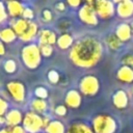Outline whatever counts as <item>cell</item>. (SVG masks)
Wrapping results in <instances>:
<instances>
[{
	"label": "cell",
	"mask_w": 133,
	"mask_h": 133,
	"mask_svg": "<svg viewBox=\"0 0 133 133\" xmlns=\"http://www.w3.org/2000/svg\"><path fill=\"white\" fill-rule=\"evenodd\" d=\"M115 12L121 19H130L131 17H133V1H117L115 6Z\"/></svg>",
	"instance_id": "obj_9"
},
{
	"label": "cell",
	"mask_w": 133,
	"mask_h": 133,
	"mask_svg": "<svg viewBox=\"0 0 133 133\" xmlns=\"http://www.w3.org/2000/svg\"><path fill=\"white\" fill-rule=\"evenodd\" d=\"M23 116H24L23 113L19 109L17 108L9 109L5 114V122L7 127L12 128V127L19 126L23 122Z\"/></svg>",
	"instance_id": "obj_15"
},
{
	"label": "cell",
	"mask_w": 133,
	"mask_h": 133,
	"mask_svg": "<svg viewBox=\"0 0 133 133\" xmlns=\"http://www.w3.org/2000/svg\"><path fill=\"white\" fill-rule=\"evenodd\" d=\"M123 65H127L131 69H133V53H127L122 58Z\"/></svg>",
	"instance_id": "obj_29"
},
{
	"label": "cell",
	"mask_w": 133,
	"mask_h": 133,
	"mask_svg": "<svg viewBox=\"0 0 133 133\" xmlns=\"http://www.w3.org/2000/svg\"><path fill=\"white\" fill-rule=\"evenodd\" d=\"M65 133H94L90 126L82 122L73 123L66 130Z\"/></svg>",
	"instance_id": "obj_20"
},
{
	"label": "cell",
	"mask_w": 133,
	"mask_h": 133,
	"mask_svg": "<svg viewBox=\"0 0 133 133\" xmlns=\"http://www.w3.org/2000/svg\"><path fill=\"white\" fill-rule=\"evenodd\" d=\"M0 133H11V128H9V127L1 128L0 129Z\"/></svg>",
	"instance_id": "obj_39"
},
{
	"label": "cell",
	"mask_w": 133,
	"mask_h": 133,
	"mask_svg": "<svg viewBox=\"0 0 133 133\" xmlns=\"http://www.w3.org/2000/svg\"><path fill=\"white\" fill-rule=\"evenodd\" d=\"M22 126L26 133H38L42 129H44L43 116L33 111H28L23 116Z\"/></svg>",
	"instance_id": "obj_6"
},
{
	"label": "cell",
	"mask_w": 133,
	"mask_h": 133,
	"mask_svg": "<svg viewBox=\"0 0 133 133\" xmlns=\"http://www.w3.org/2000/svg\"><path fill=\"white\" fill-rule=\"evenodd\" d=\"M116 79L123 83H133V69L127 66V65H121L116 70Z\"/></svg>",
	"instance_id": "obj_16"
},
{
	"label": "cell",
	"mask_w": 133,
	"mask_h": 133,
	"mask_svg": "<svg viewBox=\"0 0 133 133\" xmlns=\"http://www.w3.org/2000/svg\"><path fill=\"white\" fill-rule=\"evenodd\" d=\"M30 107H31V111H33L37 114H42V113H45L47 111L48 103L46 100L34 98L30 103Z\"/></svg>",
	"instance_id": "obj_22"
},
{
	"label": "cell",
	"mask_w": 133,
	"mask_h": 133,
	"mask_svg": "<svg viewBox=\"0 0 133 133\" xmlns=\"http://www.w3.org/2000/svg\"><path fill=\"white\" fill-rule=\"evenodd\" d=\"M132 92H133V88H132Z\"/></svg>",
	"instance_id": "obj_41"
},
{
	"label": "cell",
	"mask_w": 133,
	"mask_h": 133,
	"mask_svg": "<svg viewBox=\"0 0 133 133\" xmlns=\"http://www.w3.org/2000/svg\"><path fill=\"white\" fill-rule=\"evenodd\" d=\"M17 34L11 27H4L0 29V41L4 44H10L17 39Z\"/></svg>",
	"instance_id": "obj_21"
},
{
	"label": "cell",
	"mask_w": 133,
	"mask_h": 133,
	"mask_svg": "<svg viewBox=\"0 0 133 133\" xmlns=\"http://www.w3.org/2000/svg\"><path fill=\"white\" fill-rule=\"evenodd\" d=\"M91 129L94 133H115L117 122L110 114H97L91 121Z\"/></svg>",
	"instance_id": "obj_3"
},
{
	"label": "cell",
	"mask_w": 133,
	"mask_h": 133,
	"mask_svg": "<svg viewBox=\"0 0 133 133\" xmlns=\"http://www.w3.org/2000/svg\"><path fill=\"white\" fill-rule=\"evenodd\" d=\"M8 111V103L3 98H0V117L5 116L6 112Z\"/></svg>",
	"instance_id": "obj_33"
},
{
	"label": "cell",
	"mask_w": 133,
	"mask_h": 133,
	"mask_svg": "<svg viewBox=\"0 0 133 133\" xmlns=\"http://www.w3.org/2000/svg\"><path fill=\"white\" fill-rule=\"evenodd\" d=\"M3 70L7 74H14L18 70V64L15 59L8 58L3 62Z\"/></svg>",
	"instance_id": "obj_25"
},
{
	"label": "cell",
	"mask_w": 133,
	"mask_h": 133,
	"mask_svg": "<svg viewBox=\"0 0 133 133\" xmlns=\"http://www.w3.org/2000/svg\"><path fill=\"white\" fill-rule=\"evenodd\" d=\"M38 46H44V45H50L53 46L56 44L57 41V34L55 31L45 28L38 31Z\"/></svg>",
	"instance_id": "obj_13"
},
{
	"label": "cell",
	"mask_w": 133,
	"mask_h": 133,
	"mask_svg": "<svg viewBox=\"0 0 133 133\" xmlns=\"http://www.w3.org/2000/svg\"><path fill=\"white\" fill-rule=\"evenodd\" d=\"M103 53L104 48L100 39L91 35H85L74 42L69 57L74 65L81 69H90L101 61Z\"/></svg>",
	"instance_id": "obj_1"
},
{
	"label": "cell",
	"mask_w": 133,
	"mask_h": 133,
	"mask_svg": "<svg viewBox=\"0 0 133 133\" xmlns=\"http://www.w3.org/2000/svg\"><path fill=\"white\" fill-rule=\"evenodd\" d=\"M6 90L10 98L17 102V103H22L25 101L26 98V87L23 82L21 81H9L6 84Z\"/></svg>",
	"instance_id": "obj_8"
},
{
	"label": "cell",
	"mask_w": 133,
	"mask_h": 133,
	"mask_svg": "<svg viewBox=\"0 0 133 133\" xmlns=\"http://www.w3.org/2000/svg\"><path fill=\"white\" fill-rule=\"evenodd\" d=\"M5 7H6L7 16L12 19L22 18V15H23V11L25 8L23 3L19 2V1H6Z\"/></svg>",
	"instance_id": "obj_14"
},
{
	"label": "cell",
	"mask_w": 133,
	"mask_h": 133,
	"mask_svg": "<svg viewBox=\"0 0 133 133\" xmlns=\"http://www.w3.org/2000/svg\"><path fill=\"white\" fill-rule=\"evenodd\" d=\"M56 45L57 47L62 50V51H65V50H70L73 45H74V37L72 34L68 33V32H64V33H61L60 35L57 36V41H56Z\"/></svg>",
	"instance_id": "obj_18"
},
{
	"label": "cell",
	"mask_w": 133,
	"mask_h": 133,
	"mask_svg": "<svg viewBox=\"0 0 133 133\" xmlns=\"http://www.w3.org/2000/svg\"><path fill=\"white\" fill-rule=\"evenodd\" d=\"M54 112L56 115L58 116H64L68 112V107L65 105H62V104H59L57 106H55L54 108Z\"/></svg>",
	"instance_id": "obj_31"
},
{
	"label": "cell",
	"mask_w": 133,
	"mask_h": 133,
	"mask_svg": "<svg viewBox=\"0 0 133 133\" xmlns=\"http://www.w3.org/2000/svg\"><path fill=\"white\" fill-rule=\"evenodd\" d=\"M55 8L58 11H64L66 9V4H65V2H58L55 4Z\"/></svg>",
	"instance_id": "obj_36"
},
{
	"label": "cell",
	"mask_w": 133,
	"mask_h": 133,
	"mask_svg": "<svg viewBox=\"0 0 133 133\" xmlns=\"http://www.w3.org/2000/svg\"><path fill=\"white\" fill-rule=\"evenodd\" d=\"M6 53V48H5V44L2 43L0 41V56H3Z\"/></svg>",
	"instance_id": "obj_38"
},
{
	"label": "cell",
	"mask_w": 133,
	"mask_h": 133,
	"mask_svg": "<svg viewBox=\"0 0 133 133\" xmlns=\"http://www.w3.org/2000/svg\"><path fill=\"white\" fill-rule=\"evenodd\" d=\"M94 3L95 1H86L78 10L79 20L86 26H97L99 24V18L96 14Z\"/></svg>",
	"instance_id": "obj_5"
},
{
	"label": "cell",
	"mask_w": 133,
	"mask_h": 133,
	"mask_svg": "<svg viewBox=\"0 0 133 133\" xmlns=\"http://www.w3.org/2000/svg\"><path fill=\"white\" fill-rule=\"evenodd\" d=\"M34 95H35V98H37V99L46 100L49 97V91L44 86H37L34 89Z\"/></svg>",
	"instance_id": "obj_26"
},
{
	"label": "cell",
	"mask_w": 133,
	"mask_h": 133,
	"mask_svg": "<svg viewBox=\"0 0 133 133\" xmlns=\"http://www.w3.org/2000/svg\"><path fill=\"white\" fill-rule=\"evenodd\" d=\"M11 133H26V131L23 128V126L19 125V126H16V127L11 128Z\"/></svg>",
	"instance_id": "obj_37"
},
{
	"label": "cell",
	"mask_w": 133,
	"mask_h": 133,
	"mask_svg": "<svg viewBox=\"0 0 133 133\" xmlns=\"http://www.w3.org/2000/svg\"><path fill=\"white\" fill-rule=\"evenodd\" d=\"M7 11H6V7H5V3L0 1V25L2 23H4L7 19Z\"/></svg>",
	"instance_id": "obj_30"
},
{
	"label": "cell",
	"mask_w": 133,
	"mask_h": 133,
	"mask_svg": "<svg viewBox=\"0 0 133 133\" xmlns=\"http://www.w3.org/2000/svg\"><path fill=\"white\" fill-rule=\"evenodd\" d=\"M45 130L47 133H65V126L58 119H52Z\"/></svg>",
	"instance_id": "obj_23"
},
{
	"label": "cell",
	"mask_w": 133,
	"mask_h": 133,
	"mask_svg": "<svg viewBox=\"0 0 133 133\" xmlns=\"http://www.w3.org/2000/svg\"><path fill=\"white\" fill-rule=\"evenodd\" d=\"M22 18L27 20V21H32V19L34 18V11L32 8L30 7H25L24 8V11H23V15H22Z\"/></svg>",
	"instance_id": "obj_32"
},
{
	"label": "cell",
	"mask_w": 133,
	"mask_h": 133,
	"mask_svg": "<svg viewBox=\"0 0 133 133\" xmlns=\"http://www.w3.org/2000/svg\"><path fill=\"white\" fill-rule=\"evenodd\" d=\"M66 5H69L71 8H78L79 6L82 5V2L79 1V0H68L65 2Z\"/></svg>",
	"instance_id": "obj_35"
},
{
	"label": "cell",
	"mask_w": 133,
	"mask_h": 133,
	"mask_svg": "<svg viewBox=\"0 0 133 133\" xmlns=\"http://www.w3.org/2000/svg\"><path fill=\"white\" fill-rule=\"evenodd\" d=\"M114 34L116 35V37L124 44V43H127L131 39L132 37V34H133V31H132V28H131V25L129 23H121L116 26L115 28V31H114Z\"/></svg>",
	"instance_id": "obj_12"
},
{
	"label": "cell",
	"mask_w": 133,
	"mask_h": 133,
	"mask_svg": "<svg viewBox=\"0 0 133 133\" xmlns=\"http://www.w3.org/2000/svg\"><path fill=\"white\" fill-rule=\"evenodd\" d=\"M29 22L23 18H19V19H12L10 22V27L12 28V30L15 31V33L17 34L18 37L22 36L25 31L27 30L28 26H29Z\"/></svg>",
	"instance_id": "obj_17"
},
{
	"label": "cell",
	"mask_w": 133,
	"mask_h": 133,
	"mask_svg": "<svg viewBox=\"0 0 133 133\" xmlns=\"http://www.w3.org/2000/svg\"><path fill=\"white\" fill-rule=\"evenodd\" d=\"M42 19L45 21V22H50L53 20V14L52 11L49 9V8H45L43 9L42 11Z\"/></svg>",
	"instance_id": "obj_34"
},
{
	"label": "cell",
	"mask_w": 133,
	"mask_h": 133,
	"mask_svg": "<svg viewBox=\"0 0 133 133\" xmlns=\"http://www.w3.org/2000/svg\"><path fill=\"white\" fill-rule=\"evenodd\" d=\"M96 14L101 20H109L114 17L115 12V3L110 0H97L94 3Z\"/></svg>",
	"instance_id": "obj_7"
},
{
	"label": "cell",
	"mask_w": 133,
	"mask_h": 133,
	"mask_svg": "<svg viewBox=\"0 0 133 133\" xmlns=\"http://www.w3.org/2000/svg\"><path fill=\"white\" fill-rule=\"evenodd\" d=\"M101 88L100 80L97 76L87 74L83 76L79 81V91L81 95L86 97L96 96Z\"/></svg>",
	"instance_id": "obj_4"
},
{
	"label": "cell",
	"mask_w": 133,
	"mask_h": 133,
	"mask_svg": "<svg viewBox=\"0 0 133 133\" xmlns=\"http://www.w3.org/2000/svg\"><path fill=\"white\" fill-rule=\"evenodd\" d=\"M39 47V51H41V54H42V57H45V58H49L53 55V52H54V49H53V46H50V45H44V46H38Z\"/></svg>",
	"instance_id": "obj_27"
},
{
	"label": "cell",
	"mask_w": 133,
	"mask_h": 133,
	"mask_svg": "<svg viewBox=\"0 0 133 133\" xmlns=\"http://www.w3.org/2000/svg\"><path fill=\"white\" fill-rule=\"evenodd\" d=\"M105 41H106L107 47L111 51H117V50H119L123 47V43L116 37V35L114 33H111V34L107 35L106 38H105Z\"/></svg>",
	"instance_id": "obj_24"
},
{
	"label": "cell",
	"mask_w": 133,
	"mask_h": 133,
	"mask_svg": "<svg viewBox=\"0 0 133 133\" xmlns=\"http://www.w3.org/2000/svg\"><path fill=\"white\" fill-rule=\"evenodd\" d=\"M64 103L68 108L78 109L82 104V95L77 89H70L64 96Z\"/></svg>",
	"instance_id": "obj_10"
},
{
	"label": "cell",
	"mask_w": 133,
	"mask_h": 133,
	"mask_svg": "<svg viewBox=\"0 0 133 133\" xmlns=\"http://www.w3.org/2000/svg\"><path fill=\"white\" fill-rule=\"evenodd\" d=\"M38 31H39V30H38V26H37V24L34 23V22H32V21H30L27 30H26L25 33H24L22 36H20L19 38H20L22 42H24V43H28V44H29V42H31V41L38 34Z\"/></svg>",
	"instance_id": "obj_19"
},
{
	"label": "cell",
	"mask_w": 133,
	"mask_h": 133,
	"mask_svg": "<svg viewBox=\"0 0 133 133\" xmlns=\"http://www.w3.org/2000/svg\"><path fill=\"white\" fill-rule=\"evenodd\" d=\"M21 59L23 64L29 70H36L42 63V54L38 44H26L21 50Z\"/></svg>",
	"instance_id": "obj_2"
},
{
	"label": "cell",
	"mask_w": 133,
	"mask_h": 133,
	"mask_svg": "<svg viewBox=\"0 0 133 133\" xmlns=\"http://www.w3.org/2000/svg\"><path fill=\"white\" fill-rule=\"evenodd\" d=\"M131 28H132V31H133V23H132V25H131Z\"/></svg>",
	"instance_id": "obj_40"
},
{
	"label": "cell",
	"mask_w": 133,
	"mask_h": 133,
	"mask_svg": "<svg viewBox=\"0 0 133 133\" xmlns=\"http://www.w3.org/2000/svg\"><path fill=\"white\" fill-rule=\"evenodd\" d=\"M112 104L116 109H126L129 105V97L128 94L124 89H117L114 91L111 98Z\"/></svg>",
	"instance_id": "obj_11"
},
{
	"label": "cell",
	"mask_w": 133,
	"mask_h": 133,
	"mask_svg": "<svg viewBox=\"0 0 133 133\" xmlns=\"http://www.w3.org/2000/svg\"><path fill=\"white\" fill-rule=\"evenodd\" d=\"M47 78H48V81L51 84H57L59 82L60 76H59V73L56 70H50L47 74Z\"/></svg>",
	"instance_id": "obj_28"
}]
</instances>
